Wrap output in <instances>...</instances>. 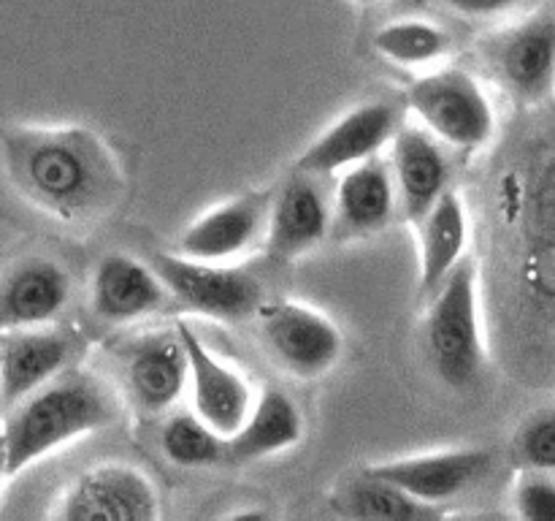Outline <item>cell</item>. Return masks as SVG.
I'll return each mask as SVG.
<instances>
[{"label":"cell","mask_w":555,"mask_h":521,"mask_svg":"<svg viewBox=\"0 0 555 521\" xmlns=\"http://www.w3.org/2000/svg\"><path fill=\"white\" fill-rule=\"evenodd\" d=\"M9 478V456H5V434L3 427H0V483Z\"/></svg>","instance_id":"obj_28"},{"label":"cell","mask_w":555,"mask_h":521,"mask_svg":"<svg viewBox=\"0 0 555 521\" xmlns=\"http://www.w3.org/2000/svg\"><path fill=\"white\" fill-rule=\"evenodd\" d=\"M399 114L390 103L369 101L331 123L293 163V171L336 177L356 163L379 155L399 130Z\"/></svg>","instance_id":"obj_14"},{"label":"cell","mask_w":555,"mask_h":521,"mask_svg":"<svg viewBox=\"0 0 555 521\" xmlns=\"http://www.w3.org/2000/svg\"><path fill=\"white\" fill-rule=\"evenodd\" d=\"M334 228L350 237L377 233L399 212L388 161L379 155L345 168L334 188Z\"/></svg>","instance_id":"obj_19"},{"label":"cell","mask_w":555,"mask_h":521,"mask_svg":"<svg viewBox=\"0 0 555 521\" xmlns=\"http://www.w3.org/2000/svg\"><path fill=\"white\" fill-rule=\"evenodd\" d=\"M117 394L103 378L79 364L5 410L3 434L9 456V478L27 470L33 461L63 448L70 440L87 437L117 418Z\"/></svg>","instance_id":"obj_2"},{"label":"cell","mask_w":555,"mask_h":521,"mask_svg":"<svg viewBox=\"0 0 555 521\" xmlns=\"http://www.w3.org/2000/svg\"><path fill=\"white\" fill-rule=\"evenodd\" d=\"M54 516L63 521H155L160 497L139 467L112 461L81 472L63 492Z\"/></svg>","instance_id":"obj_8"},{"label":"cell","mask_w":555,"mask_h":521,"mask_svg":"<svg viewBox=\"0 0 555 521\" xmlns=\"http://www.w3.org/2000/svg\"><path fill=\"white\" fill-rule=\"evenodd\" d=\"M423 323L428 361L450 389H469L486 369V345L477 302V266L464 258L426 296Z\"/></svg>","instance_id":"obj_3"},{"label":"cell","mask_w":555,"mask_h":521,"mask_svg":"<svg viewBox=\"0 0 555 521\" xmlns=\"http://www.w3.org/2000/svg\"><path fill=\"white\" fill-rule=\"evenodd\" d=\"M304 434L301 407L287 391L266 385L255 394L242 427L225 437V461H255L293 448Z\"/></svg>","instance_id":"obj_20"},{"label":"cell","mask_w":555,"mask_h":521,"mask_svg":"<svg viewBox=\"0 0 555 521\" xmlns=\"http://www.w3.org/2000/svg\"><path fill=\"white\" fill-rule=\"evenodd\" d=\"M152 269L168 291V302L201 318L238 323L266 302L263 282L233 260H198L179 253H155Z\"/></svg>","instance_id":"obj_4"},{"label":"cell","mask_w":555,"mask_h":521,"mask_svg":"<svg viewBox=\"0 0 555 521\" xmlns=\"http://www.w3.org/2000/svg\"><path fill=\"white\" fill-rule=\"evenodd\" d=\"M513 503L520 519L555 521V472L520 470Z\"/></svg>","instance_id":"obj_26"},{"label":"cell","mask_w":555,"mask_h":521,"mask_svg":"<svg viewBox=\"0 0 555 521\" xmlns=\"http://www.w3.org/2000/svg\"><path fill=\"white\" fill-rule=\"evenodd\" d=\"M177 334L188 356V391L193 412L217 434L231 437L253 407V385L236 367L211 353V347L195 334L188 320H179Z\"/></svg>","instance_id":"obj_13"},{"label":"cell","mask_w":555,"mask_h":521,"mask_svg":"<svg viewBox=\"0 0 555 521\" xmlns=\"http://www.w3.org/2000/svg\"><path fill=\"white\" fill-rule=\"evenodd\" d=\"M406 103L423 128L450 150H482L496 130V114L486 90L464 68L448 65L421 76L406 92Z\"/></svg>","instance_id":"obj_5"},{"label":"cell","mask_w":555,"mask_h":521,"mask_svg":"<svg viewBox=\"0 0 555 521\" xmlns=\"http://www.w3.org/2000/svg\"><path fill=\"white\" fill-rule=\"evenodd\" d=\"M415 226L417 244H421L417 285H421V296L426 298L453 271V266L466 258L469 217H466V204L459 190H444Z\"/></svg>","instance_id":"obj_21"},{"label":"cell","mask_w":555,"mask_h":521,"mask_svg":"<svg viewBox=\"0 0 555 521\" xmlns=\"http://www.w3.org/2000/svg\"><path fill=\"white\" fill-rule=\"evenodd\" d=\"M513 459L520 470L555 472V407L531 412L513 440Z\"/></svg>","instance_id":"obj_25"},{"label":"cell","mask_w":555,"mask_h":521,"mask_svg":"<svg viewBox=\"0 0 555 521\" xmlns=\"http://www.w3.org/2000/svg\"><path fill=\"white\" fill-rule=\"evenodd\" d=\"M374 49L385 60L404 68L434 65L450 52V36L428 20H393L379 27L372 38Z\"/></svg>","instance_id":"obj_23"},{"label":"cell","mask_w":555,"mask_h":521,"mask_svg":"<svg viewBox=\"0 0 555 521\" xmlns=\"http://www.w3.org/2000/svg\"><path fill=\"white\" fill-rule=\"evenodd\" d=\"M493 467L491 450L486 448H450L437 454H415L401 459L377 461L363 467L372 475L393 483L417 503L442 508L450 499L464 497L480 486Z\"/></svg>","instance_id":"obj_12"},{"label":"cell","mask_w":555,"mask_h":521,"mask_svg":"<svg viewBox=\"0 0 555 521\" xmlns=\"http://www.w3.org/2000/svg\"><path fill=\"white\" fill-rule=\"evenodd\" d=\"M0 161L16 195L60 223L98 220L122 195V171L90 128H11Z\"/></svg>","instance_id":"obj_1"},{"label":"cell","mask_w":555,"mask_h":521,"mask_svg":"<svg viewBox=\"0 0 555 521\" xmlns=\"http://www.w3.org/2000/svg\"><path fill=\"white\" fill-rule=\"evenodd\" d=\"M258 336L271 361L298 380H318L339 364L345 336L320 309L301 302H263L258 313Z\"/></svg>","instance_id":"obj_6"},{"label":"cell","mask_w":555,"mask_h":521,"mask_svg":"<svg viewBox=\"0 0 555 521\" xmlns=\"http://www.w3.org/2000/svg\"><path fill=\"white\" fill-rule=\"evenodd\" d=\"M274 190H249L211 206L184 228L177 253L198 260H238L263 244Z\"/></svg>","instance_id":"obj_15"},{"label":"cell","mask_w":555,"mask_h":521,"mask_svg":"<svg viewBox=\"0 0 555 521\" xmlns=\"http://www.w3.org/2000/svg\"><path fill=\"white\" fill-rule=\"evenodd\" d=\"M352 3H358V5H377L379 0H352Z\"/></svg>","instance_id":"obj_29"},{"label":"cell","mask_w":555,"mask_h":521,"mask_svg":"<svg viewBox=\"0 0 555 521\" xmlns=\"http://www.w3.org/2000/svg\"><path fill=\"white\" fill-rule=\"evenodd\" d=\"M331 508L345 519H379V521H423L439 519L442 508L417 503L393 483L361 470V475L341 483L331 499Z\"/></svg>","instance_id":"obj_22"},{"label":"cell","mask_w":555,"mask_h":521,"mask_svg":"<svg viewBox=\"0 0 555 521\" xmlns=\"http://www.w3.org/2000/svg\"><path fill=\"white\" fill-rule=\"evenodd\" d=\"M482 60L493 79L513 98L537 103L555 87V14L537 11L491 36Z\"/></svg>","instance_id":"obj_7"},{"label":"cell","mask_w":555,"mask_h":521,"mask_svg":"<svg viewBox=\"0 0 555 521\" xmlns=\"http://www.w3.org/2000/svg\"><path fill=\"white\" fill-rule=\"evenodd\" d=\"M325 177L293 171L274 190L263 247L269 258L293 264L314 253L334 231V199L325 190Z\"/></svg>","instance_id":"obj_10"},{"label":"cell","mask_w":555,"mask_h":521,"mask_svg":"<svg viewBox=\"0 0 555 521\" xmlns=\"http://www.w3.org/2000/svg\"><path fill=\"white\" fill-rule=\"evenodd\" d=\"M168 291L152 264L128 253H108L98 260L90 280V309L98 320L112 326L139 323L160 313Z\"/></svg>","instance_id":"obj_16"},{"label":"cell","mask_w":555,"mask_h":521,"mask_svg":"<svg viewBox=\"0 0 555 521\" xmlns=\"http://www.w3.org/2000/svg\"><path fill=\"white\" fill-rule=\"evenodd\" d=\"M388 147L399 212L410 223H417L450 188L448 152L423 125H399Z\"/></svg>","instance_id":"obj_18"},{"label":"cell","mask_w":555,"mask_h":521,"mask_svg":"<svg viewBox=\"0 0 555 521\" xmlns=\"http://www.w3.org/2000/svg\"><path fill=\"white\" fill-rule=\"evenodd\" d=\"M74 280L60 260L27 255L0 277V331L54 323L70 304Z\"/></svg>","instance_id":"obj_17"},{"label":"cell","mask_w":555,"mask_h":521,"mask_svg":"<svg viewBox=\"0 0 555 521\" xmlns=\"http://www.w3.org/2000/svg\"><path fill=\"white\" fill-rule=\"evenodd\" d=\"M160 448L171 465L215 467L225 461V437L217 434L193 410L173 412L160 434Z\"/></svg>","instance_id":"obj_24"},{"label":"cell","mask_w":555,"mask_h":521,"mask_svg":"<svg viewBox=\"0 0 555 521\" xmlns=\"http://www.w3.org/2000/svg\"><path fill=\"white\" fill-rule=\"evenodd\" d=\"M119 383L139 416H160L188 391V356L173 331H150L117 351Z\"/></svg>","instance_id":"obj_9"},{"label":"cell","mask_w":555,"mask_h":521,"mask_svg":"<svg viewBox=\"0 0 555 521\" xmlns=\"http://www.w3.org/2000/svg\"><path fill=\"white\" fill-rule=\"evenodd\" d=\"M439 3H444L450 11H455L461 16L486 20V16H499L504 11H509L518 0H439Z\"/></svg>","instance_id":"obj_27"},{"label":"cell","mask_w":555,"mask_h":521,"mask_svg":"<svg viewBox=\"0 0 555 521\" xmlns=\"http://www.w3.org/2000/svg\"><path fill=\"white\" fill-rule=\"evenodd\" d=\"M81 336L65 326H22L0 331V410L74 367Z\"/></svg>","instance_id":"obj_11"}]
</instances>
